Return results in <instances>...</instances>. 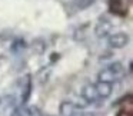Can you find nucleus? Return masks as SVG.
Wrapping results in <instances>:
<instances>
[{"label":"nucleus","mask_w":133,"mask_h":116,"mask_svg":"<svg viewBox=\"0 0 133 116\" xmlns=\"http://www.w3.org/2000/svg\"><path fill=\"white\" fill-rule=\"evenodd\" d=\"M112 93V83L106 82H96V83H89L83 87L82 96L89 102H96L100 99H106Z\"/></svg>","instance_id":"1"},{"label":"nucleus","mask_w":133,"mask_h":116,"mask_svg":"<svg viewBox=\"0 0 133 116\" xmlns=\"http://www.w3.org/2000/svg\"><path fill=\"white\" fill-rule=\"evenodd\" d=\"M124 66L119 62L112 63L109 66H106L104 69L100 70L99 73V80L100 82H106V83H113V82L119 80L124 76Z\"/></svg>","instance_id":"2"},{"label":"nucleus","mask_w":133,"mask_h":116,"mask_svg":"<svg viewBox=\"0 0 133 116\" xmlns=\"http://www.w3.org/2000/svg\"><path fill=\"white\" fill-rule=\"evenodd\" d=\"M127 42H129V35L124 33V32L113 33V35H110L109 39H107L109 46L116 47V49H122V47H124L127 44Z\"/></svg>","instance_id":"3"},{"label":"nucleus","mask_w":133,"mask_h":116,"mask_svg":"<svg viewBox=\"0 0 133 116\" xmlns=\"http://www.w3.org/2000/svg\"><path fill=\"white\" fill-rule=\"evenodd\" d=\"M110 22L107 20V19H104V17H102L100 20H99V23L96 24V35L97 36H106V35H109V32H110Z\"/></svg>","instance_id":"4"},{"label":"nucleus","mask_w":133,"mask_h":116,"mask_svg":"<svg viewBox=\"0 0 133 116\" xmlns=\"http://www.w3.org/2000/svg\"><path fill=\"white\" fill-rule=\"evenodd\" d=\"M96 0H77V4H79V7H87V6H90V4H93Z\"/></svg>","instance_id":"5"},{"label":"nucleus","mask_w":133,"mask_h":116,"mask_svg":"<svg viewBox=\"0 0 133 116\" xmlns=\"http://www.w3.org/2000/svg\"><path fill=\"white\" fill-rule=\"evenodd\" d=\"M72 116H95L93 113H87V112H79V113H73Z\"/></svg>","instance_id":"6"}]
</instances>
